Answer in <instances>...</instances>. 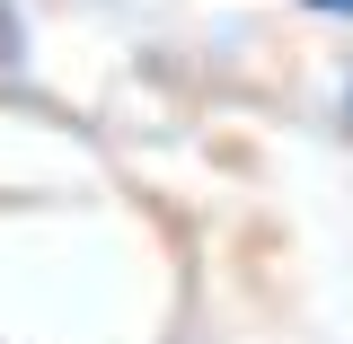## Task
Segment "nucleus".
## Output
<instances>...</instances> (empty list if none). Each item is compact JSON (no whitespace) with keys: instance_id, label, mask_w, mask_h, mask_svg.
Returning <instances> with one entry per match:
<instances>
[{"instance_id":"1","label":"nucleus","mask_w":353,"mask_h":344,"mask_svg":"<svg viewBox=\"0 0 353 344\" xmlns=\"http://www.w3.org/2000/svg\"><path fill=\"white\" fill-rule=\"evenodd\" d=\"M301 9H318V18H353V0H301Z\"/></svg>"},{"instance_id":"2","label":"nucleus","mask_w":353,"mask_h":344,"mask_svg":"<svg viewBox=\"0 0 353 344\" xmlns=\"http://www.w3.org/2000/svg\"><path fill=\"white\" fill-rule=\"evenodd\" d=\"M345 132H353V88H345Z\"/></svg>"}]
</instances>
